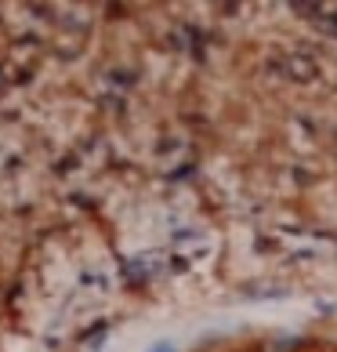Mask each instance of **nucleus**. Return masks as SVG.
<instances>
[{"instance_id": "f03ea898", "label": "nucleus", "mask_w": 337, "mask_h": 352, "mask_svg": "<svg viewBox=\"0 0 337 352\" xmlns=\"http://www.w3.org/2000/svg\"><path fill=\"white\" fill-rule=\"evenodd\" d=\"M312 349V338L305 334H272L262 342V352H308Z\"/></svg>"}, {"instance_id": "7ed1b4c3", "label": "nucleus", "mask_w": 337, "mask_h": 352, "mask_svg": "<svg viewBox=\"0 0 337 352\" xmlns=\"http://www.w3.org/2000/svg\"><path fill=\"white\" fill-rule=\"evenodd\" d=\"M214 352H236V349H214Z\"/></svg>"}, {"instance_id": "f257e3e1", "label": "nucleus", "mask_w": 337, "mask_h": 352, "mask_svg": "<svg viewBox=\"0 0 337 352\" xmlns=\"http://www.w3.org/2000/svg\"><path fill=\"white\" fill-rule=\"evenodd\" d=\"M279 62H283V76H287V80L312 84L316 76H319V62L308 55V51H287V55H283Z\"/></svg>"}]
</instances>
